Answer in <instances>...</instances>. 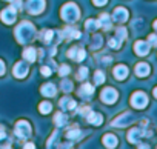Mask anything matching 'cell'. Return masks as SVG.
Here are the masks:
<instances>
[{
    "label": "cell",
    "instance_id": "cell-1",
    "mask_svg": "<svg viewBox=\"0 0 157 149\" xmlns=\"http://www.w3.org/2000/svg\"><path fill=\"white\" fill-rule=\"evenodd\" d=\"M34 32H36V28H34L33 23L22 22L16 29V39H17L19 43H28L34 37Z\"/></svg>",
    "mask_w": 157,
    "mask_h": 149
},
{
    "label": "cell",
    "instance_id": "cell-2",
    "mask_svg": "<svg viewBox=\"0 0 157 149\" xmlns=\"http://www.w3.org/2000/svg\"><path fill=\"white\" fill-rule=\"evenodd\" d=\"M60 16L65 22L72 23L80 17V11H78V6L75 3H65L60 9Z\"/></svg>",
    "mask_w": 157,
    "mask_h": 149
},
{
    "label": "cell",
    "instance_id": "cell-3",
    "mask_svg": "<svg viewBox=\"0 0 157 149\" xmlns=\"http://www.w3.org/2000/svg\"><path fill=\"white\" fill-rule=\"evenodd\" d=\"M148 105V97L145 92L142 91H137L131 95V106L136 108V109H143L145 106Z\"/></svg>",
    "mask_w": 157,
    "mask_h": 149
},
{
    "label": "cell",
    "instance_id": "cell-4",
    "mask_svg": "<svg viewBox=\"0 0 157 149\" xmlns=\"http://www.w3.org/2000/svg\"><path fill=\"white\" fill-rule=\"evenodd\" d=\"M14 131H16V135H17V137H20V138H28V137L31 135V125H29L26 120H20V121L16 123Z\"/></svg>",
    "mask_w": 157,
    "mask_h": 149
},
{
    "label": "cell",
    "instance_id": "cell-5",
    "mask_svg": "<svg viewBox=\"0 0 157 149\" xmlns=\"http://www.w3.org/2000/svg\"><path fill=\"white\" fill-rule=\"evenodd\" d=\"M117 97H119V94H117V91H116L114 88H105V89L102 91V94H100L102 102L106 103V105L116 103V102H117Z\"/></svg>",
    "mask_w": 157,
    "mask_h": 149
},
{
    "label": "cell",
    "instance_id": "cell-6",
    "mask_svg": "<svg viewBox=\"0 0 157 149\" xmlns=\"http://www.w3.org/2000/svg\"><path fill=\"white\" fill-rule=\"evenodd\" d=\"M26 8H28V13L33 14V16H37L43 11L45 8V0H28L26 3Z\"/></svg>",
    "mask_w": 157,
    "mask_h": 149
},
{
    "label": "cell",
    "instance_id": "cell-7",
    "mask_svg": "<svg viewBox=\"0 0 157 149\" xmlns=\"http://www.w3.org/2000/svg\"><path fill=\"white\" fill-rule=\"evenodd\" d=\"M125 39H126V29H125V28H117L116 37L109 39V46L114 48V49H117V48H120V45H122V42H123Z\"/></svg>",
    "mask_w": 157,
    "mask_h": 149
},
{
    "label": "cell",
    "instance_id": "cell-8",
    "mask_svg": "<svg viewBox=\"0 0 157 149\" xmlns=\"http://www.w3.org/2000/svg\"><path fill=\"white\" fill-rule=\"evenodd\" d=\"M16 17H17V9L13 5L10 8H5L2 13H0V19H2V22H5L6 25L13 23L16 20Z\"/></svg>",
    "mask_w": 157,
    "mask_h": 149
},
{
    "label": "cell",
    "instance_id": "cell-9",
    "mask_svg": "<svg viewBox=\"0 0 157 149\" xmlns=\"http://www.w3.org/2000/svg\"><path fill=\"white\" fill-rule=\"evenodd\" d=\"M132 121V117L129 112H123L122 115H119L114 121H113V126H117V128H125L126 125H129Z\"/></svg>",
    "mask_w": 157,
    "mask_h": 149
},
{
    "label": "cell",
    "instance_id": "cell-10",
    "mask_svg": "<svg viewBox=\"0 0 157 149\" xmlns=\"http://www.w3.org/2000/svg\"><path fill=\"white\" fill-rule=\"evenodd\" d=\"M128 17H129L128 9H125V8H122V6H119V8H116V9H114V14H113L114 22L123 23V22H126V20H128Z\"/></svg>",
    "mask_w": 157,
    "mask_h": 149
},
{
    "label": "cell",
    "instance_id": "cell-11",
    "mask_svg": "<svg viewBox=\"0 0 157 149\" xmlns=\"http://www.w3.org/2000/svg\"><path fill=\"white\" fill-rule=\"evenodd\" d=\"M149 48H151V45H149L148 42H143V40H139V42H136V45H134V51H136V54L140 55V57L146 55V54L149 52Z\"/></svg>",
    "mask_w": 157,
    "mask_h": 149
},
{
    "label": "cell",
    "instance_id": "cell-12",
    "mask_svg": "<svg viewBox=\"0 0 157 149\" xmlns=\"http://www.w3.org/2000/svg\"><path fill=\"white\" fill-rule=\"evenodd\" d=\"M13 72H14V76H16L17 79H23V77L28 76V65L23 63V61H19V63H16Z\"/></svg>",
    "mask_w": 157,
    "mask_h": 149
},
{
    "label": "cell",
    "instance_id": "cell-13",
    "mask_svg": "<svg viewBox=\"0 0 157 149\" xmlns=\"http://www.w3.org/2000/svg\"><path fill=\"white\" fill-rule=\"evenodd\" d=\"M68 55L71 57V58H74L75 61H82L85 57H86V52H85V49H82V48H72V49H69L68 51Z\"/></svg>",
    "mask_w": 157,
    "mask_h": 149
},
{
    "label": "cell",
    "instance_id": "cell-14",
    "mask_svg": "<svg viewBox=\"0 0 157 149\" xmlns=\"http://www.w3.org/2000/svg\"><path fill=\"white\" fill-rule=\"evenodd\" d=\"M85 117H86V120H88L90 123H93V125H96V126H100V125H102V121H103V117H102L100 114H97V112L91 111V109L85 114Z\"/></svg>",
    "mask_w": 157,
    "mask_h": 149
},
{
    "label": "cell",
    "instance_id": "cell-15",
    "mask_svg": "<svg viewBox=\"0 0 157 149\" xmlns=\"http://www.w3.org/2000/svg\"><path fill=\"white\" fill-rule=\"evenodd\" d=\"M114 77L117 80H125L128 77V68L125 65H117L114 68Z\"/></svg>",
    "mask_w": 157,
    "mask_h": 149
},
{
    "label": "cell",
    "instance_id": "cell-16",
    "mask_svg": "<svg viewBox=\"0 0 157 149\" xmlns=\"http://www.w3.org/2000/svg\"><path fill=\"white\" fill-rule=\"evenodd\" d=\"M59 105H60V108L65 109V111H75V106H77V103H75L72 99H69V97H63Z\"/></svg>",
    "mask_w": 157,
    "mask_h": 149
},
{
    "label": "cell",
    "instance_id": "cell-17",
    "mask_svg": "<svg viewBox=\"0 0 157 149\" xmlns=\"http://www.w3.org/2000/svg\"><path fill=\"white\" fill-rule=\"evenodd\" d=\"M40 92H42V95H45V97H54L56 92H57V88H56L52 83H45V85L40 88Z\"/></svg>",
    "mask_w": 157,
    "mask_h": 149
},
{
    "label": "cell",
    "instance_id": "cell-18",
    "mask_svg": "<svg viewBox=\"0 0 157 149\" xmlns=\"http://www.w3.org/2000/svg\"><path fill=\"white\" fill-rule=\"evenodd\" d=\"M142 135H143V132H142L140 129L134 128V129H131V131L128 132V141H129V143L137 144V143H139V138H140Z\"/></svg>",
    "mask_w": 157,
    "mask_h": 149
},
{
    "label": "cell",
    "instance_id": "cell-19",
    "mask_svg": "<svg viewBox=\"0 0 157 149\" xmlns=\"http://www.w3.org/2000/svg\"><path fill=\"white\" fill-rule=\"evenodd\" d=\"M136 74L139 77H146L149 74V65L146 63H137L136 65Z\"/></svg>",
    "mask_w": 157,
    "mask_h": 149
},
{
    "label": "cell",
    "instance_id": "cell-20",
    "mask_svg": "<svg viewBox=\"0 0 157 149\" xmlns=\"http://www.w3.org/2000/svg\"><path fill=\"white\" fill-rule=\"evenodd\" d=\"M102 141H103V144H105L106 147H116V146H117V137L113 135V134H106V135H103Z\"/></svg>",
    "mask_w": 157,
    "mask_h": 149
},
{
    "label": "cell",
    "instance_id": "cell-21",
    "mask_svg": "<svg viewBox=\"0 0 157 149\" xmlns=\"http://www.w3.org/2000/svg\"><path fill=\"white\" fill-rule=\"evenodd\" d=\"M23 57H25L28 61H34V60H36V57H37L36 48H31V46L25 48V49H23Z\"/></svg>",
    "mask_w": 157,
    "mask_h": 149
},
{
    "label": "cell",
    "instance_id": "cell-22",
    "mask_svg": "<svg viewBox=\"0 0 157 149\" xmlns=\"http://www.w3.org/2000/svg\"><path fill=\"white\" fill-rule=\"evenodd\" d=\"M99 23H100V26H102L103 29H109V28H111L109 16H108V14H102V16L99 17Z\"/></svg>",
    "mask_w": 157,
    "mask_h": 149
},
{
    "label": "cell",
    "instance_id": "cell-23",
    "mask_svg": "<svg viewBox=\"0 0 157 149\" xmlns=\"http://www.w3.org/2000/svg\"><path fill=\"white\" fill-rule=\"evenodd\" d=\"M93 92H94V86L93 85H90V83H83L82 85V88H80V94H85V95H93Z\"/></svg>",
    "mask_w": 157,
    "mask_h": 149
},
{
    "label": "cell",
    "instance_id": "cell-24",
    "mask_svg": "<svg viewBox=\"0 0 157 149\" xmlns=\"http://www.w3.org/2000/svg\"><path fill=\"white\" fill-rule=\"evenodd\" d=\"M54 123H56L57 126H65V125H66V117H65V114L57 112V114L54 115Z\"/></svg>",
    "mask_w": 157,
    "mask_h": 149
},
{
    "label": "cell",
    "instance_id": "cell-25",
    "mask_svg": "<svg viewBox=\"0 0 157 149\" xmlns=\"http://www.w3.org/2000/svg\"><path fill=\"white\" fill-rule=\"evenodd\" d=\"M85 28L86 29H97V28H100V23H99V20H94V19H90V20H86L85 22Z\"/></svg>",
    "mask_w": 157,
    "mask_h": 149
},
{
    "label": "cell",
    "instance_id": "cell-26",
    "mask_svg": "<svg viewBox=\"0 0 157 149\" xmlns=\"http://www.w3.org/2000/svg\"><path fill=\"white\" fill-rule=\"evenodd\" d=\"M51 109H52V106H51V103H48V102H42V103L39 105V111H40V114H49Z\"/></svg>",
    "mask_w": 157,
    "mask_h": 149
},
{
    "label": "cell",
    "instance_id": "cell-27",
    "mask_svg": "<svg viewBox=\"0 0 157 149\" xmlns=\"http://www.w3.org/2000/svg\"><path fill=\"white\" fill-rule=\"evenodd\" d=\"M63 32H66V35H63L65 39H80V32L75 31V29H65Z\"/></svg>",
    "mask_w": 157,
    "mask_h": 149
},
{
    "label": "cell",
    "instance_id": "cell-28",
    "mask_svg": "<svg viewBox=\"0 0 157 149\" xmlns=\"http://www.w3.org/2000/svg\"><path fill=\"white\" fill-rule=\"evenodd\" d=\"M52 35H54V32L51 31V29H45V31H42V34H40V39L45 42V43H48V42H51V39H52Z\"/></svg>",
    "mask_w": 157,
    "mask_h": 149
},
{
    "label": "cell",
    "instance_id": "cell-29",
    "mask_svg": "<svg viewBox=\"0 0 157 149\" xmlns=\"http://www.w3.org/2000/svg\"><path fill=\"white\" fill-rule=\"evenodd\" d=\"M94 82H96L97 85H100V83L105 82V74H103L102 71H97V72L94 74Z\"/></svg>",
    "mask_w": 157,
    "mask_h": 149
},
{
    "label": "cell",
    "instance_id": "cell-30",
    "mask_svg": "<svg viewBox=\"0 0 157 149\" xmlns=\"http://www.w3.org/2000/svg\"><path fill=\"white\" fill-rule=\"evenodd\" d=\"M66 137H68V138H77V137H80V131H78L77 128L69 129V131L66 132Z\"/></svg>",
    "mask_w": 157,
    "mask_h": 149
},
{
    "label": "cell",
    "instance_id": "cell-31",
    "mask_svg": "<svg viewBox=\"0 0 157 149\" xmlns=\"http://www.w3.org/2000/svg\"><path fill=\"white\" fill-rule=\"evenodd\" d=\"M62 89H63L65 92L72 91V82H69V80H63V82H62Z\"/></svg>",
    "mask_w": 157,
    "mask_h": 149
},
{
    "label": "cell",
    "instance_id": "cell-32",
    "mask_svg": "<svg viewBox=\"0 0 157 149\" xmlns=\"http://www.w3.org/2000/svg\"><path fill=\"white\" fill-rule=\"evenodd\" d=\"M69 71H71V68L68 66V65H62L60 68H59V74H60V76H68V74H69Z\"/></svg>",
    "mask_w": 157,
    "mask_h": 149
},
{
    "label": "cell",
    "instance_id": "cell-33",
    "mask_svg": "<svg viewBox=\"0 0 157 149\" xmlns=\"http://www.w3.org/2000/svg\"><path fill=\"white\" fill-rule=\"evenodd\" d=\"M88 77V69L86 68H80L78 69V74H77V79L82 80V79H86Z\"/></svg>",
    "mask_w": 157,
    "mask_h": 149
},
{
    "label": "cell",
    "instance_id": "cell-34",
    "mask_svg": "<svg viewBox=\"0 0 157 149\" xmlns=\"http://www.w3.org/2000/svg\"><path fill=\"white\" fill-rule=\"evenodd\" d=\"M148 43L151 46H157V34H149L148 35Z\"/></svg>",
    "mask_w": 157,
    "mask_h": 149
},
{
    "label": "cell",
    "instance_id": "cell-35",
    "mask_svg": "<svg viewBox=\"0 0 157 149\" xmlns=\"http://www.w3.org/2000/svg\"><path fill=\"white\" fill-rule=\"evenodd\" d=\"M93 3H94L96 6H103V5L108 3V0H93Z\"/></svg>",
    "mask_w": 157,
    "mask_h": 149
},
{
    "label": "cell",
    "instance_id": "cell-36",
    "mask_svg": "<svg viewBox=\"0 0 157 149\" xmlns=\"http://www.w3.org/2000/svg\"><path fill=\"white\" fill-rule=\"evenodd\" d=\"M42 74H43L45 77H48V76H51V69H49L48 66H43V68H42Z\"/></svg>",
    "mask_w": 157,
    "mask_h": 149
},
{
    "label": "cell",
    "instance_id": "cell-37",
    "mask_svg": "<svg viewBox=\"0 0 157 149\" xmlns=\"http://www.w3.org/2000/svg\"><path fill=\"white\" fill-rule=\"evenodd\" d=\"M13 6H14L16 9H20V8H22V0H14V2H13Z\"/></svg>",
    "mask_w": 157,
    "mask_h": 149
},
{
    "label": "cell",
    "instance_id": "cell-38",
    "mask_svg": "<svg viewBox=\"0 0 157 149\" xmlns=\"http://www.w3.org/2000/svg\"><path fill=\"white\" fill-rule=\"evenodd\" d=\"M3 74H5V63L0 60V76H3Z\"/></svg>",
    "mask_w": 157,
    "mask_h": 149
},
{
    "label": "cell",
    "instance_id": "cell-39",
    "mask_svg": "<svg viewBox=\"0 0 157 149\" xmlns=\"http://www.w3.org/2000/svg\"><path fill=\"white\" fill-rule=\"evenodd\" d=\"M25 147H28V149H34L36 146H34L33 143H26V144H25Z\"/></svg>",
    "mask_w": 157,
    "mask_h": 149
},
{
    "label": "cell",
    "instance_id": "cell-40",
    "mask_svg": "<svg viewBox=\"0 0 157 149\" xmlns=\"http://www.w3.org/2000/svg\"><path fill=\"white\" fill-rule=\"evenodd\" d=\"M5 132H3V128H0V138H5Z\"/></svg>",
    "mask_w": 157,
    "mask_h": 149
},
{
    "label": "cell",
    "instance_id": "cell-41",
    "mask_svg": "<svg viewBox=\"0 0 157 149\" xmlns=\"http://www.w3.org/2000/svg\"><path fill=\"white\" fill-rule=\"evenodd\" d=\"M154 97L157 99V88H154Z\"/></svg>",
    "mask_w": 157,
    "mask_h": 149
},
{
    "label": "cell",
    "instance_id": "cell-42",
    "mask_svg": "<svg viewBox=\"0 0 157 149\" xmlns=\"http://www.w3.org/2000/svg\"><path fill=\"white\" fill-rule=\"evenodd\" d=\"M154 29H155V31H157V20H155V22H154Z\"/></svg>",
    "mask_w": 157,
    "mask_h": 149
},
{
    "label": "cell",
    "instance_id": "cell-43",
    "mask_svg": "<svg viewBox=\"0 0 157 149\" xmlns=\"http://www.w3.org/2000/svg\"><path fill=\"white\" fill-rule=\"evenodd\" d=\"M11 2H13V0H11Z\"/></svg>",
    "mask_w": 157,
    "mask_h": 149
}]
</instances>
